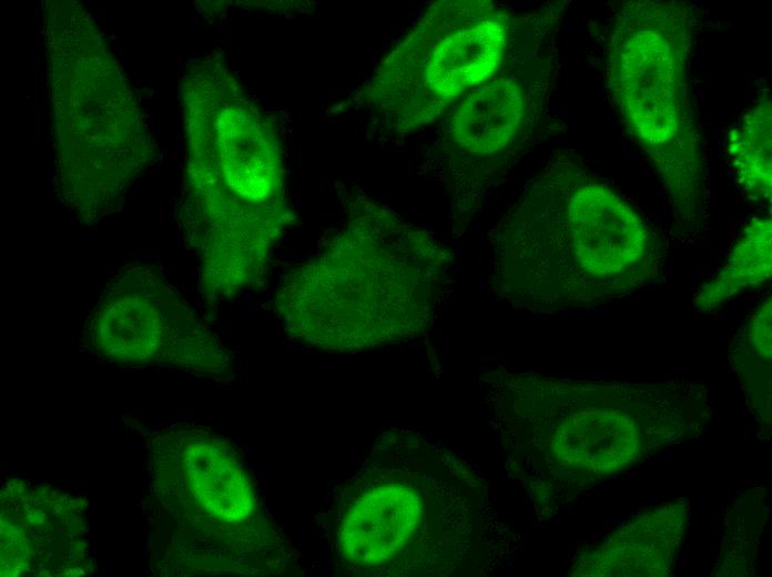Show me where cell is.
<instances>
[{
    "mask_svg": "<svg viewBox=\"0 0 772 577\" xmlns=\"http://www.w3.org/2000/svg\"><path fill=\"white\" fill-rule=\"evenodd\" d=\"M496 237L504 292L534 310L603 306L659 275L658 242L643 216L567 154L528 183Z\"/></svg>",
    "mask_w": 772,
    "mask_h": 577,
    "instance_id": "cell-1",
    "label": "cell"
},
{
    "mask_svg": "<svg viewBox=\"0 0 772 577\" xmlns=\"http://www.w3.org/2000/svg\"><path fill=\"white\" fill-rule=\"evenodd\" d=\"M480 496L479 482L454 453L393 429L374 439L316 519L344 575H438L477 544Z\"/></svg>",
    "mask_w": 772,
    "mask_h": 577,
    "instance_id": "cell-2",
    "label": "cell"
},
{
    "mask_svg": "<svg viewBox=\"0 0 772 577\" xmlns=\"http://www.w3.org/2000/svg\"><path fill=\"white\" fill-rule=\"evenodd\" d=\"M692 11L679 1L617 6L607 58L611 101L669 199L678 235L694 237L708 209L705 156L689 85Z\"/></svg>",
    "mask_w": 772,
    "mask_h": 577,
    "instance_id": "cell-3",
    "label": "cell"
},
{
    "mask_svg": "<svg viewBox=\"0 0 772 577\" xmlns=\"http://www.w3.org/2000/svg\"><path fill=\"white\" fill-rule=\"evenodd\" d=\"M511 13L488 0L433 3L385 57L362 101L394 133L426 126L505 64Z\"/></svg>",
    "mask_w": 772,
    "mask_h": 577,
    "instance_id": "cell-4",
    "label": "cell"
},
{
    "mask_svg": "<svg viewBox=\"0 0 772 577\" xmlns=\"http://www.w3.org/2000/svg\"><path fill=\"white\" fill-rule=\"evenodd\" d=\"M170 459L182 546L193 570L302 573L297 550L227 441L203 427H183L173 436Z\"/></svg>",
    "mask_w": 772,
    "mask_h": 577,
    "instance_id": "cell-5",
    "label": "cell"
},
{
    "mask_svg": "<svg viewBox=\"0 0 772 577\" xmlns=\"http://www.w3.org/2000/svg\"><path fill=\"white\" fill-rule=\"evenodd\" d=\"M548 383L562 405L552 436V452L559 463L607 474L634 460L638 426L621 405L631 387Z\"/></svg>",
    "mask_w": 772,
    "mask_h": 577,
    "instance_id": "cell-6",
    "label": "cell"
},
{
    "mask_svg": "<svg viewBox=\"0 0 772 577\" xmlns=\"http://www.w3.org/2000/svg\"><path fill=\"white\" fill-rule=\"evenodd\" d=\"M532 103V93L522 78L496 74L454 107L448 121L451 145L477 159L505 154L524 138Z\"/></svg>",
    "mask_w": 772,
    "mask_h": 577,
    "instance_id": "cell-7",
    "label": "cell"
},
{
    "mask_svg": "<svg viewBox=\"0 0 772 577\" xmlns=\"http://www.w3.org/2000/svg\"><path fill=\"white\" fill-rule=\"evenodd\" d=\"M771 226L770 215L753 217L745 225L721 269L697 290L693 306L698 312L717 311L739 293L771 279Z\"/></svg>",
    "mask_w": 772,
    "mask_h": 577,
    "instance_id": "cell-8",
    "label": "cell"
},
{
    "mask_svg": "<svg viewBox=\"0 0 772 577\" xmlns=\"http://www.w3.org/2000/svg\"><path fill=\"white\" fill-rule=\"evenodd\" d=\"M772 109L769 92L749 107L730 130L727 152L738 182L755 201L772 193Z\"/></svg>",
    "mask_w": 772,
    "mask_h": 577,
    "instance_id": "cell-9",
    "label": "cell"
}]
</instances>
